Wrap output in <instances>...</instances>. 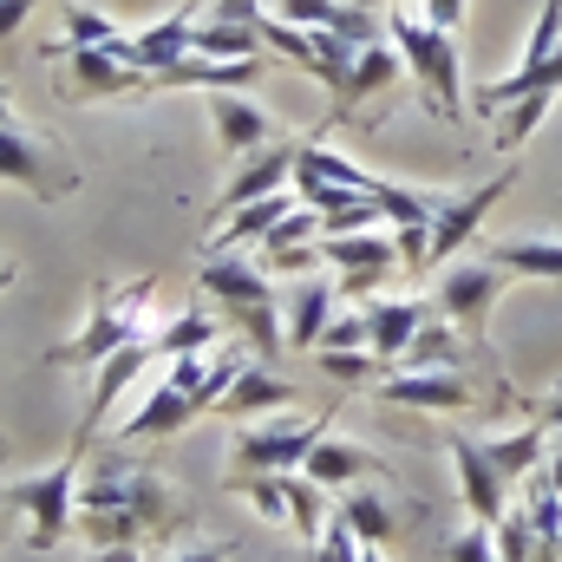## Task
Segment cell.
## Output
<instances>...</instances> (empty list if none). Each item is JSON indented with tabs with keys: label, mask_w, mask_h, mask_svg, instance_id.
I'll list each match as a JSON object with an SVG mask.
<instances>
[{
	"label": "cell",
	"mask_w": 562,
	"mask_h": 562,
	"mask_svg": "<svg viewBox=\"0 0 562 562\" xmlns=\"http://www.w3.org/2000/svg\"><path fill=\"white\" fill-rule=\"evenodd\" d=\"M79 504H99V510H125V517H138L144 537H170V530L190 524V504L177 497V484H164L144 458H125V451H112V458L92 464Z\"/></svg>",
	"instance_id": "cell-1"
},
{
	"label": "cell",
	"mask_w": 562,
	"mask_h": 562,
	"mask_svg": "<svg viewBox=\"0 0 562 562\" xmlns=\"http://www.w3.org/2000/svg\"><path fill=\"white\" fill-rule=\"evenodd\" d=\"M386 40L400 46V59H406V72L419 79V92L431 99V112H438L445 125H458V119H464V66H458V33H438L419 7L393 0Z\"/></svg>",
	"instance_id": "cell-2"
},
{
	"label": "cell",
	"mask_w": 562,
	"mask_h": 562,
	"mask_svg": "<svg viewBox=\"0 0 562 562\" xmlns=\"http://www.w3.org/2000/svg\"><path fill=\"white\" fill-rule=\"evenodd\" d=\"M86 425H79V438H72V451L53 464V471H40V477H20V484H7V510H20L26 517V550H53L66 530H72V504H79V458H86Z\"/></svg>",
	"instance_id": "cell-3"
},
{
	"label": "cell",
	"mask_w": 562,
	"mask_h": 562,
	"mask_svg": "<svg viewBox=\"0 0 562 562\" xmlns=\"http://www.w3.org/2000/svg\"><path fill=\"white\" fill-rule=\"evenodd\" d=\"M150 294H157V281L144 276L132 281L125 294H99V307H92V321L66 340V347H53L46 360L53 367H99V360H112L119 347H132L138 334H150L144 327V307H150Z\"/></svg>",
	"instance_id": "cell-4"
},
{
	"label": "cell",
	"mask_w": 562,
	"mask_h": 562,
	"mask_svg": "<svg viewBox=\"0 0 562 562\" xmlns=\"http://www.w3.org/2000/svg\"><path fill=\"white\" fill-rule=\"evenodd\" d=\"M0 177H7V183H20V190H26V196H40V203H59V196H72V190H79V164H72L53 138L26 132L20 119H13V125H0Z\"/></svg>",
	"instance_id": "cell-5"
},
{
	"label": "cell",
	"mask_w": 562,
	"mask_h": 562,
	"mask_svg": "<svg viewBox=\"0 0 562 562\" xmlns=\"http://www.w3.org/2000/svg\"><path fill=\"white\" fill-rule=\"evenodd\" d=\"M327 438V413L321 419H262L243 425L229 438V484L256 477V471H301V458Z\"/></svg>",
	"instance_id": "cell-6"
},
{
	"label": "cell",
	"mask_w": 562,
	"mask_h": 562,
	"mask_svg": "<svg viewBox=\"0 0 562 562\" xmlns=\"http://www.w3.org/2000/svg\"><path fill=\"white\" fill-rule=\"evenodd\" d=\"M46 59H59V99L66 105H92V99H132L150 92V72L125 66L112 46H46Z\"/></svg>",
	"instance_id": "cell-7"
},
{
	"label": "cell",
	"mask_w": 562,
	"mask_h": 562,
	"mask_svg": "<svg viewBox=\"0 0 562 562\" xmlns=\"http://www.w3.org/2000/svg\"><path fill=\"white\" fill-rule=\"evenodd\" d=\"M510 281L504 269L491 262V256H477V262H451L445 276H438V314L458 327V334H471L477 347H484V327H491V307H497V294H504Z\"/></svg>",
	"instance_id": "cell-8"
},
{
	"label": "cell",
	"mask_w": 562,
	"mask_h": 562,
	"mask_svg": "<svg viewBox=\"0 0 562 562\" xmlns=\"http://www.w3.org/2000/svg\"><path fill=\"white\" fill-rule=\"evenodd\" d=\"M445 451H451V464H458V497H464V510H471V524H504V510H510V484L497 477V464L484 458V445L477 438H458V431H445Z\"/></svg>",
	"instance_id": "cell-9"
},
{
	"label": "cell",
	"mask_w": 562,
	"mask_h": 562,
	"mask_svg": "<svg viewBox=\"0 0 562 562\" xmlns=\"http://www.w3.org/2000/svg\"><path fill=\"white\" fill-rule=\"evenodd\" d=\"M510 177L517 170H504V177H491L484 190H471V196H445V210H438V223H431V243H425V269H445L477 229H484V216H491V203L510 190Z\"/></svg>",
	"instance_id": "cell-10"
},
{
	"label": "cell",
	"mask_w": 562,
	"mask_h": 562,
	"mask_svg": "<svg viewBox=\"0 0 562 562\" xmlns=\"http://www.w3.org/2000/svg\"><path fill=\"white\" fill-rule=\"evenodd\" d=\"M347 524H353V537L360 543H400L413 524H425L419 504H400V491H373V484H353V491H340V504H334Z\"/></svg>",
	"instance_id": "cell-11"
},
{
	"label": "cell",
	"mask_w": 562,
	"mask_h": 562,
	"mask_svg": "<svg viewBox=\"0 0 562 562\" xmlns=\"http://www.w3.org/2000/svg\"><path fill=\"white\" fill-rule=\"evenodd\" d=\"M276 20L340 33L347 46H380V40H386V20H373V13H367V7H353V0H276Z\"/></svg>",
	"instance_id": "cell-12"
},
{
	"label": "cell",
	"mask_w": 562,
	"mask_h": 562,
	"mask_svg": "<svg viewBox=\"0 0 562 562\" xmlns=\"http://www.w3.org/2000/svg\"><path fill=\"white\" fill-rule=\"evenodd\" d=\"M294 164H301V144H294V138L262 144V150L229 177V190L216 196V210L229 216V210H243V203H256V196H276L281 183H294Z\"/></svg>",
	"instance_id": "cell-13"
},
{
	"label": "cell",
	"mask_w": 562,
	"mask_h": 562,
	"mask_svg": "<svg viewBox=\"0 0 562 562\" xmlns=\"http://www.w3.org/2000/svg\"><path fill=\"white\" fill-rule=\"evenodd\" d=\"M386 406H406V413H471L477 393L464 386V373H400L380 386Z\"/></svg>",
	"instance_id": "cell-14"
},
{
	"label": "cell",
	"mask_w": 562,
	"mask_h": 562,
	"mask_svg": "<svg viewBox=\"0 0 562 562\" xmlns=\"http://www.w3.org/2000/svg\"><path fill=\"white\" fill-rule=\"evenodd\" d=\"M301 477H314L321 491H353V484H373V477H386V464H380L373 451L347 445V438H321V445L301 458Z\"/></svg>",
	"instance_id": "cell-15"
},
{
	"label": "cell",
	"mask_w": 562,
	"mask_h": 562,
	"mask_svg": "<svg viewBox=\"0 0 562 562\" xmlns=\"http://www.w3.org/2000/svg\"><path fill=\"white\" fill-rule=\"evenodd\" d=\"M406 72V59H400V46L393 40H380V46H360V59H353V79H347V92L334 99V119L327 125H347L367 99H380V92H393V79Z\"/></svg>",
	"instance_id": "cell-16"
},
{
	"label": "cell",
	"mask_w": 562,
	"mask_h": 562,
	"mask_svg": "<svg viewBox=\"0 0 562 562\" xmlns=\"http://www.w3.org/2000/svg\"><path fill=\"white\" fill-rule=\"evenodd\" d=\"M150 360H157V334H138L132 347H119L112 360H99V367H92V400H86V419H79V425L92 431V425L112 413V400H119V393H125V386L138 380Z\"/></svg>",
	"instance_id": "cell-17"
},
{
	"label": "cell",
	"mask_w": 562,
	"mask_h": 562,
	"mask_svg": "<svg viewBox=\"0 0 562 562\" xmlns=\"http://www.w3.org/2000/svg\"><path fill=\"white\" fill-rule=\"evenodd\" d=\"M203 294H216V307H269L276 301V288H269V269H256V262H243V256H210L203 269Z\"/></svg>",
	"instance_id": "cell-18"
},
{
	"label": "cell",
	"mask_w": 562,
	"mask_h": 562,
	"mask_svg": "<svg viewBox=\"0 0 562 562\" xmlns=\"http://www.w3.org/2000/svg\"><path fill=\"white\" fill-rule=\"evenodd\" d=\"M210 125H216L223 150H262V144H276V119L262 105H249L243 92H210Z\"/></svg>",
	"instance_id": "cell-19"
},
{
	"label": "cell",
	"mask_w": 562,
	"mask_h": 562,
	"mask_svg": "<svg viewBox=\"0 0 562 562\" xmlns=\"http://www.w3.org/2000/svg\"><path fill=\"white\" fill-rule=\"evenodd\" d=\"M190 419H203V406H196L183 386H170V380H164V386H150V400H144L138 413L125 419V431H119V438H125V445H150V438L183 431Z\"/></svg>",
	"instance_id": "cell-20"
},
{
	"label": "cell",
	"mask_w": 562,
	"mask_h": 562,
	"mask_svg": "<svg viewBox=\"0 0 562 562\" xmlns=\"http://www.w3.org/2000/svg\"><path fill=\"white\" fill-rule=\"evenodd\" d=\"M321 262L340 269V276H380L400 262V243L386 229H360V236H321Z\"/></svg>",
	"instance_id": "cell-21"
},
{
	"label": "cell",
	"mask_w": 562,
	"mask_h": 562,
	"mask_svg": "<svg viewBox=\"0 0 562 562\" xmlns=\"http://www.w3.org/2000/svg\"><path fill=\"white\" fill-rule=\"evenodd\" d=\"M425 321H431L425 301H367V347L380 353V367L413 347V334H419Z\"/></svg>",
	"instance_id": "cell-22"
},
{
	"label": "cell",
	"mask_w": 562,
	"mask_h": 562,
	"mask_svg": "<svg viewBox=\"0 0 562 562\" xmlns=\"http://www.w3.org/2000/svg\"><path fill=\"white\" fill-rule=\"evenodd\" d=\"M288 400H294V386L276 380V367H269V360H249V367L236 373V386L216 400V413H223V419H256V413H281Z\"/></svg>",
	"instance_id": "cell-23"
},
{
	"label": "cell",
	"mask_w": 562,
	"mask_h": 562,
	"mask_svg": "<svg viewBox=\"0 0 562 562\" xmlns=\"http://www.w3.org/2000/svg\"><path fill=\"white\" fill-rule=\"evenodd\" d=\"M327 321H334V281H301L294 301H288V347L314 353Z\"/></svg>",
	"instance_id": "cell-24"
},
{
	"label": "cell",
	"mask_w": 562,
	"mask_h": 562,
	"mask_svg": "<svg viewBox=\"0 0 562 562\" xmlns=\"http://www.w3.org/2000/svg\"><path fill=\"white\" fill-rule=\"evenodd\" d=\"M400 360H413V373H458L464 367V347H458V327L431 307V321H425L419 334H413V347L400 353Z\"/></svg>",
	"instance_id": "cell-25"
},
{
	"label": "cell",
	"mask_w": 562,
	"mask_h": 562,
	"mask_svg": "<svg viewBox=\"0 0 562 562\" xmlns=\"http://www.w3.org/2000/svg\"><path fill=\"white\" fill-rule=\"evenodd\" d=\"M543 438H550L543 425H524V431H510V438H477V445H484V458L497 464V477L517 484V477H530V471L543 464Z\"/></svg>",
	"instance_id": "cell-26"
},
{
	"label": "cell",
	"mask_w": 562,
	"mask_h": 562,
	"mask_svg": "<svg viewBox=\"0 0 562 562\" xmlns=\"http://www.w3.org/2000/svg\"><path fill=\"white\" fill-rule=\"evenodd\" d=\"M190 53H203V59H262V40H256V26L190 20Z\"/></svg>",
	"instance_id": "cell-27"
},
{
	"label": "cell",
	"mask_w": 562,
	"mask_h": 562,
	"mask_svg": "<svg viewBox=\"0 0 562 562\" xmlns=\"http://www.w3.org/2000/svg\"><path fill=\"white\" fill-rule=\"evenodd\" d=\"M132 46H138L144 72H164L170 59H183V53H190V13H177V20H150L144 33H132Z\"/></svg>",
	"instance_id": "cell-28"
},
{
	"label": "cell",
	"mask_w": 562,
	"mask_h": 562,
	"mask_svg": "<svg viewBox=\"0 0 562 562\" xmlns=\"http://www.w3.org/2000/svg\"><path fill=\"white\" fill-rule=\"evenodd\" d=\"M491 262L504 276H530V281H562V243H497Z\"/></svg>",
	"instance_id": "cell-29"
},
{
	"label": "cell",
	"mask_w": 562,
	"mask_h": 562,
	"mask_svg": "<svg viewBox=\"0 0 562 562\" xmlns=\"http://www.w3.org/2000/svg\"><path fill=\"white\" fill-rule=\"evenodd\" d=\"M223 321L249 340V353H256V360H269V367H276V353L288 347V327L276 321V301H269V307H223Z\"/></svg>",
	"instance_id": "cell-30"
},
{
	"label": "cell",
	"mask_w": 562,
	"mask_h": 562,
	"mask_svg": "<svg viewBox=\"0 0 562 562\" xmlns=\"http://www.w3.org/2000/svg\"><path fill=\"white\" fill-rule=\"evenodd\" d=\"M281 216H294V203H288V190H276V196H256V203H243V210H229V243H269L281 229Z\"/></svg>",
	"instance_id": "cell-31"
},
{
	"label": "cell",
	"mask_w": 562,
	"mask_h": 562,
	"mask_svg": "<svg viewBox=\"0 0 562 562\" xmlns=\"http://www.w3.org/2000/svg\"><path fill=\"white\" fill-rule=\"evenodd\" d=\"M550 105H557V92H530V99L497 105V112H491V119H497V150H517V144L543 125V112H550Z\"/></svg>",
	"instance_id": "cell-32"
},
{
	"label": "cell",
	"mask_w": 562,
	"mask_h": 562,
	"mask_svg": "<svg viewBox=\"0 0 562 562\" xmlns=\"http://www.w3.org/2000/svg\"><path fill=\"white\" fill-rule=\"evenodd\" d=\"M327 504H321V484L314 477H301V471H288V524L301 530V543H314L321 530H327Z\"/></svg>",
	"instance_id": "cell-33"
},
{
	"label": "cell",
	"mask_w": 562,
	"mask_h": 562,
	"mask_svg": "<svg viewBox=\"0 0 562 562\" xmlns=\"http://www.w3.org/2000/svg\"><path fill=\"white\" fill-rule=\"evenodd\" d=\"M210 334H216V321L190 307V314H177V321L157 334V360H183V353H203V347H210Z\"/></svg>",
	"instance_id": "cell-34"
},
{
	"label": "cell",
	"mask_w": 562,
	"mask_h": 562,
	"mask_svg": "<svg viewBox=\"0 0 562 562\" xmlns=\"http://www.w3.org/2000/svg\"><path fill=\"white\" fill-rule=\"evenodd\" d=\"M229 491H243L256 517H269V524H288V471H256V477H236Z\"/></svg>",
	"instance_id": "cell-35"
},
{
	"label": "cell",
	"mask_w": 562,
	"mask_h": 562,
	"mask_svg": "<svg viewBox=\"0 0 562 562\" xmlns=\"http://www.w3.org/2000/svg\"><path fill=\"white\" fill-rule=\"evenodd\" d=\"M360 550H367V543H360V537H353V524L334 510V517H327V530L307 543V557H294V562H360Z\"/></svg>",
	"instance_id": "cell-36"
},
{
	"label": "cell",
	"mask_w": 562,
	"mask_h": 562,
	"mask_svg": "<svg viewBox=\"0 0 562 562\" xmlns=\"http://www.w3.org/2000/svg\"><path fill=\"white\" fill-rule=\"evenodd\" d=\"M59 26H66V46H119V40H125L119 20H105V13H92V7H66Z\"/></svg>",
	"instance_id": "cell-37"
},
{
	"label": "cell",
	"mask_w": 562,
	"mask_h": 562,
	"mask_svg": "<svg viewBox=\"0 0 562 562\" xmlns=\"http://www.w3.org/2000/svg\"><path fill=\"white\" fill-rule=\"evenodd\" d=\"M438 557H445V562H497V537H491V524H471V530L445 537V543H438Z\"/></svg>",
	"instance_id": "cell-38"
},
{
	"label": "cell",
	"mask_w": 562,
	"mask_h": 562,
	"mask_svg": "<svg viewBox=\"0 0 562 562\" xmlns=\"http://www.w3.org/2000/svg\"><path fill=\"white\" fill-rule=\"evenodd\" d=\"M262 269L269 276H314L321 269V236L314 243H288V249H262Z\"/></svg>",
	"instance_id": "cell-39"
},
{
	"label": "cell",
	"mask_w": 562,
	"mask_h": 562,
	"mask_svg": "<svg viewBox=\"0 0 562 562\" xmlns=\"http://www.w3.org/2000/svg\"><path fill=\"white\" fill-rule=\"evenodd\" d=\"M367 347V314H347V321H327L321 327V347L314 353H360ZM373 353V347H367Z\"/></svg>",
	"instance_id": "cell-40"
},
{
	"label": "cell",
	"mask_w": 562,
	"mask_h": 562,
	"mask_svg": "<svg viewBox=\"0 0 562 562\" xmlns=\"http://www.w3.org/2000/svg\"><path fill=\"white\" fill-rule=\"evenodd\" d=\"M321 367H327L340 386H360V380L380 373V353H367V347H360V353H321Z\"/></svg>",
	"instance_id": "cell-41"
},
{
	"label": "cell",
	"mask_w": 562,
	"mask_h": 562,
	"mask_svg": "<svg viewBox=\"0 0 562 562\" xmlns=\"http://www.w3.org/2000/svg\"><path fill=\"white\" fill-rule=\"evenodd\" d=\"M203 20H223V26H256L262 20V0H210Z\"/></svg>",
	"instance_id": "cell-42"
},
{
	"label": "cell",
	"mask_w": 562,
	"mask_h": 562,
	"mask_svg": "<svg viewBox=\"0 0 562 562\" xmlns=\"http://www.w3.org/2000/svg\"><path fill=\"white\" fill-rule=\"evenodd\" d=\"M419 7L438 33H458V20H464V0H419Z\"/></svg>",
	"instance_id": "cell-43"
},
{
	"label": "cell",
	"mask_w": 562,
	"mask_h": 562,
	"mask_svg": "<svg viewBox=\"0 0 562 562\" xmlns=\"http://www.w3.org/2000/svg\"><path fill=\"white\" fill-rule=\"evenodd\" d=\"M33 7H40V0H0V40H13V33H20V20H26Z\"/></svg>",
	"instance_id": "cell-44"
},
{
	"label": "cell",
	"mask_w": 562,
	"mask_h": 562,
	"mask_svg": "<svg viewBox=\"0 0 562 562\" xmlns=\"http://www.w3.org/2000/svg\"><path fill=\"white\" fill-rule=\"evenodd\" d=\"M229 557H236V543H196V550H183L170 562H229Z\"/></svg>",
	"instance_id": "cell-45"
},
{
	"label": "cell",
	"mask_w": 562,
	"mask_h": 562,
	"mask_svg": "<svg viewBox=\"0 0 562 562\" xmlns=\"http://www.w3.org/2000/svg\"><path fill=\"white\" fill-rule=\"evenodd\" d=\"M537 425H543V431H562V386L543 400V406H537Z\"/></svg>",
	"instance_id": "cell-46"
},
{
	"label": "cell",
	"mask_w": 562,
	"mask_h": 562,
	"mask_svg": "<svg viewBox=\"0 0 562 562\" xmlns=\"http://www.w3.org/2000/svg\"><path fill=\"white\" fill-rule=\"evenodd\" d=\"M92 562H144L138 543H112V550H92Z\"/></svg>",
	"instance_id": "cell-47"
},
{
	"label": "cell",
	"mask_w": 562,
	"mask_h": 562,
	"mask_svg": "<svg viewBox=\"0 0 562 562\" xmlns=\"http://www.w3.org/2000/svg\"><path fill=\"white\" fill-rule=\"evenodd\" d=\"M550 484L562 491V445H557V458H550Z\"/></svg>",
	"instance_id": "cell-48"
},
{
	"label": "cell",
	"mask_w": 562,
	"mask_h": 562,
	"mask_svg": "<svg viewBox=\"0 0 562 562\" xmlns=\"http://www.w3.org/2000/svg\"><path fill=\"white\" fill-rule=\"evenodd\" d=\"M7 288H13V262H0V294H7Z\"/></svg>",
	"instance_id": "cell-49"
},
{
	"label": "cell",
	"mask_w": 562,
	"mask_h": 562,
	"mask_svg": "<svg viewBox=\"0 0 562 562\" xmlns=\"http://www.w3.org/2000/svg\"><path fill=\"white\" fill-rule=\"evenodd\" d=\"M0 125H13V105H7V92H0Z\"/></svg>",
	"instance_id": "cell-50"
},
{
	"label": "cell",
	"mask_w": 562,
	"mask_h": 562,
	"mask_svg": "<svg viewBox=\"0 0 562 562\" xmlns=\"http://www.w3.org/2000/svg\"><path fill=\"white\" fill-rule=\"evenodd\" d=\"M0 451H7V438H0Z\"/></svg>",
	"instance_id": "cell-51"
},
{
	"label": "cell",
	"mask_w": 562,
	"mask_h": 562,
	"mask_svg": "<svg viewBox=\"0 0 562 562\" xmlns=\"http://www.w3.org/2000/svg\"><path fill=\"white\" fill-rule=\"evenodd\" d=\"M196 7H210V0H196Z\"/></svg>",
	"instance_id": "cell-52"
},
{
	"label": "cell",
	"mask_w": 562,
	"mask_h": 562,
	"mask_svg": "<svg viewBox=\"0 0 562 562\" xmlns=\"http://www.w3.org/2000/svg\"><path fill=\"white\" fill-rule=\"evenodd\" d=\"M557 445H562V438H557Z\"/></svg>",
	"instance_id": "cell-53"
}]
</instances>
